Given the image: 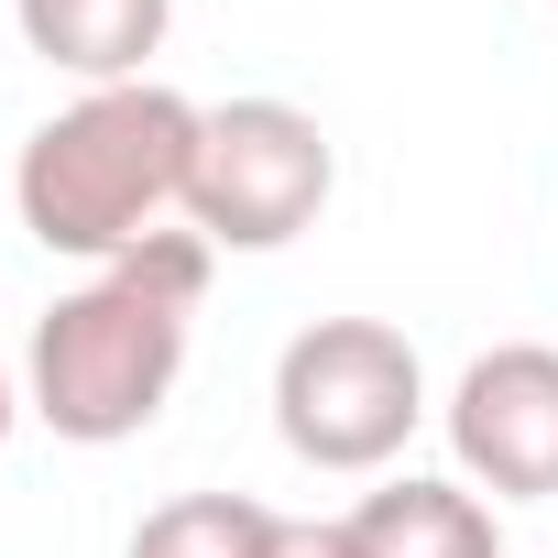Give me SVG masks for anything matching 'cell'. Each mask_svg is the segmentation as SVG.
<instances>
[{"label":"cell","instance_id":"1","mask_svg":"<svg viewBox=\"0 0 558 558\" xmlns=\"http://www.w3.org/2000/svg\"><path fill=\"white\" fill-rule=\"evenodd\" d=\"M208 241L197 230H154L143 252L99 263L88 286H66L34 340H23V405L77 438V449H121L165 416L186 340H197V296H208Z\"/></svg>","mask_w":558,"mask_h":558},{"label":"cell","instance_id":"2","mask_svg":"<svg viewBox=\"0 0 558 558\" xmlns=\"http://www.w3.org/2000/svg\"><path fill=\"white\" fill-rule=\"evenodd\" d=\"M197 99L165 77L132 88H77L56 121L23 132L12 154V208L45 252L66 263H121L165 219H186V165H197Z\"/></svg>","mask_w":558,"mask_h":558},{"label":"cell","instance_id":"3","mask_svg":"<svg viewBox=\"0 0 558 558\" xmlns=\"http://www.w3.org/2000/svg\"><path fill=\"white\" fill-rule=\"evenodd\" d=\"M427 427V362L395 318H318L274 351V438L307 471H395Z\"/></svg>","mask_w":558,"mask_h":558},{"label":"cell","instance_id":"4","mask_svg":"<svg viewBox=\"0 0 558 558\" xmlns=\"http://www.w3.org/2000/svg\"><path fill=\"white\" fill-rule=\"evenodd\" d=\"M329 186H340V143L318 132V110H296V99H219L197 121L186 230L208 252H286L296 230H318Z\"/></svg>","mask_w":558,"mask_h":558},{"label":"cell","instance_id":"5","mask_svg":"<svg viewBox=\"0 0 558 558\" xmlns=\"http://www.w3.org/2000/svg\"><path fill=\"white\" fill-rule=\"evenodd\" d=\"M438 427H449V460L482 504H558V351L547 340L482 351L449 384Z\"/></svg>","mask_w":558,"mask_h":558},{"label":"cell","instance_id":"6","mask_svg":"<svg viewBox=\"0 0 558 558\" xmlns=\"http://www.w3.org/2000/svg\"><path fill=\"white\" fill-rule=\"evenodd\" d=\"M165 23H175V0H12L23 56H45L77 88H132L165 56Z\"/></svg>","mask_w":558,"mask_h":558},{"label":"cell","instance_id":"7","mask_svg":"<svg viewBox=\"0 0 558 558\" xmlns=\"http://www.w3.org/2000/svg\"><path fill=\"white\" fill-rule=\"evenodd\" d=\"M362 558H504V504H482L471 482L438 471H395L351 504Z\"/></svg>","mask_w":558,"mask_h":558},{"label":"cell","instance_id":"8","mask_svg":"<svg viewBox=\"0 0 558 558\" xmlns=\"http://www.w3.org/2000/svg\"><path fill=\"white\" fill-rule=\"evenodd\" d=\"M263 547H274V504H252V493H175V504H154L132 525L121 558H263Z\"/></svg>","mask_w":558,"mask_h":558},{"label":"cell","instance_id":"9","mask_svg":"<svg viewBox=\"0 0 558 558\" xmlns=\"http://www.w3.org/2000/svg\"><path fill=\"white\" fill-rule=\"evenodd\" d=\"M263 558H362V536H351V514H274Z\"/></svg>","mask_w":558,"mask_h":558},{"label":"cell","instance_id":"10","mask_svg":"<svg viewBox=\"0 0 558 558\" xmlns=\"http://www.w3.org/2000/svg\"><path fill=\"white\" fill-rule=\"evenodd\" d=\"M12 416H23V373L0 362V438H12Z\"/></svg>","mask_w":558,"mask_h":558},{"label":"cell","instance_id":"11","mask_svg":"<svg viewBox=\"0 0 558 558\" xmlns=\"http://www.w3.org/2000/svg\"><path fill=\"white\" fill-rule=\"evenodd\" d=\"M547 12H558V0H547Z\"/></svg>","mask_w":558,"mask_h":558}]
</instances>
